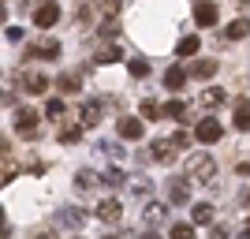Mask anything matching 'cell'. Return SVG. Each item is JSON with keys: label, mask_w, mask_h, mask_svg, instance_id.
Listing matches in <instances>:
<instances>
[{"label": "cell", "mask_w": 250, "mask_h": 239, "mask_svg": "<svg viewBox=\"0 0 250 239\" xmlns=\"http://www.w3.org/2000/svg\"><path fill=\"white\" fill-rule=\"evenodd\" d=\"M120 60V49H116V45H101V49H97V64H116Z\"/></svg>", "instance_id": "4316f807"}, {"label": "cell", "mask_w": 250, "mask_h": 239, "mask_svg": "<svg viewBox=\"0 0 250 239\" xmlns=\"http://www.w3.org/2000/svg\"><path fill=\"white\" fill-rule=\"evenodd\" d=\"M217 19H220L217 4H206V0L194 4V22H198V26H217Z\"/></svg>", "instance_id": "8992f818"}, {"label": "cell", "mask_w": 250, "mask_h": 239, "mask_svg": "<svg viewBox=\"0 0 250 239\" xmlns=\"http://www.w3.org/2000/svg\"><path fill=\"white\" fill-rule=\"evenodd\" d=\"M56 19H60V8H56V4H42V8H34V26L49 30Z\"/></svg>", "instance_id": "ba28073f"}, {"label": "cell", "mask_w": 250, "mask_h": 239, "mask_svg": "<svg viewBox=\"0 0 250 239\" xmlns=\"http://www.w3.org/2000/svg\"><path fill=\"white\" fill-rule=\"evenodd\" d=\"M60 56V42H42L30 49V60H56Z\"/></svg>", "instance_id": "9a60e30c"}, {"label": "cell", "mask_w": 250, "mask_h": 239, "mask_svg": "<svg viewBox=\"0 0 250 239\" xmlns=\"http://www.w3.org/2000/svg\"><path fill=\"white\" fill-rule=\"evenodd\" d=\"M56 86H60V94H79V86H83V79L71 71H63L60 79H56Z\"/></svg>", "instance_id": "d6986e66"}, {"label": "cell", "mask_w": 250, "mask_h": 239, "mask_svg": "<svg viewBox=\"0 0 250 239\" xmlns=\"http://www.w3.org/2000/svg\"><path fill=\"white\" fill-rule=\"evenodd\" d=\"M239 176H250V161H239V168H235Z\"/></svg>", "instance_id": "d590c367"}, {"label": "cell", "mask_w": 250, "mask_h": 239, "mask_svg": "<svg viewBox=\"0 0 250 239\" xmlns=\"http://www.w3.org/2000/svg\"><path fill=\"white\" fill-rule=\"evenodd\" d=\"M75 187H79V191H94L97 187V176L83 168V172H75Z\"/></svg>", "instance_id": "cb8c5ba5"}, {"label": "cell", "mask_w": 250, "mask_h": 239, "mask_svg": "<svg viewBox=\"0 0 250 239\" xmlns=\"http://www.w3.org/2000/svg\"><path fill=\"white\" fill-rule=\"evenodd\" d=\"M83 220H86V213H83L79 206L60 209V224H63V228H75V232H79V228H83Z\"/></svg>", "instance_id": "4fadbf2b"}, {"label": "cell", "mask_w": 250, "mask_h": 239, "mask_svg": "<svg viewBox=\"0 0 250 239\" xmlns=\"http://www.w3.org/2000/svg\"><path fill=\"white\" fill-rule=\"evenodd\" d=\"M190 179H168V202H176V206H187L190 202V187H187Z\"/></svg>", "instance_id": "5b68a950"}, {"label": "cell", "mask_w": 250, "mask_h": 239, "mask_svg": "<svg viewBox=\"0 0 250 239\" xmlns=\"http://www.w3.org/2000/svg\"><path fill=\"white\" fill-rule=\"evenodd\" d=\"M101 239H116V236H101Z\"/></svg>", "instance_id": "ab89813d"}, {"label": "cell", "mask_w": 250, "mask_h": 239, "mask_svg": "<svg viewBox=\"0 0 250 239\" xmlns=\"http://www.w3.org/2000/svg\"><path fill=\"white\" fill-rule=\"evenodd\" d=\"M190 220H194V224H213V206H209V202H198V206L190 209Z\"/></svg>", "instance_id": "7402d4cb"}, {"label": "cell", "mask_w": 250, "mask_h": 239, "mask_svg": "<svg viewBox=\"0 0 250 239\" xmlns=\"http://www.w3.org/2000/svg\"><path fill=\"white\" fill-rule=\"evenodd\" d=\"M127 71L135 75V79H146V75H149V64L142 60V56H131V64H127Z\"/></svg>", "instance_id": "484cf974"}, {"label": "cell", "mask_w": 250, "mask_h": 239, "mask_svg": "<svg viewBox=\"0 0 250 239\" xmlns=\"http://www.w3.org/2000/svg\"><path fill=\"white\" fill-rule=\"evenodd\" d=\"M165 116H172V120H179V124H187V120H190V109L183 101H168L165 105Z\"/></svg>", "instance_id": "ffe728a7"}, {"label": "cell", "mask_w": 250, "mask_h": 239, "mask_svg": "<svg viewBox=\"0 0 250 239\" xmlns=\"http://www.w3.org/2000/svg\"><path fill=\"white\" fill-rule=\"evenodd\" d=\"M217 67H220L217 60H198V64H190V75H194V79H213Z\"/></svg>", "instance_id": "ac0fdd59"}, {"label": "cell", "mask_w": 250, "mask_h": 239, "mask_svg": "<svg viewBox=\"0 0 250 239\" xmlns=\"http://www.w3.org/2000/svg\"><path fill=\"white\" fill-rule=\"evenodd\" d=\"M142 239H161V236H157V232H146V236H142Z\"/></svg>", "instance_id": "74e56055"}, {"label": "cell", "mask_w": 250, "mask_h": 239, "mask_svg": "<svg viewBox=\"0 0 250 239\" xmlns=\"http://www.w3.org/2000/svg\"><path fill=\"white\" fill-rule=\"evenodd\" d=\"M220 101H224V90H217V86H209V90H202V105H206V109H217Z\"/></svg>", "instance_id": "d4e9b609"}, {"label": "cell", "mask_w": 250, "mask_h": 239, "mask_svg": "<svg viewBox=\"0 0 250 239\" xmlns=\"http://www.w3.org/2000/svg\"><path fill=\"white\" fill-rule=\"evenodd\" d=\"M168 239H198V236H194V224H172Z\"/></svg>", "instance_id": "83f0119b"}, {"label": "cell", "mask_w": 250, "mask_h": 239, "mask_svg": "<svg viewBox=\"0 0 250 239\" xmlns=\"http://www.w3.org/2000/svg\"><path fill=\"white\" fill-rule=\"evenodd\" d=\"M187 67H179V64H176V67H168V71H165V86H168V90H183V86H187Z\"/></svg>", "instance_id": "5bb4252c"}, {"label": "cell", "mask_w": 250, "mask_h": 239, "mask_svg": "<svg viewBox=\"0 0 250 239\" xmlns=\"http://www.w3.org/2000/svg\"><path fill=\"white\" fill-rule=\"evenodd\" d=\"M142 217H146L149 228H157V224H165V220H168V206H165V202H149Z\"/></svg>", "instance_id": "7c38bea8"}, {"label": "cell", "mask_w": 250, "mask_h": 239, "mask_svg": "<svg viewBox=\"0 0 250 239\" xmlns=\"http://www.w3.org/2000/svg\"><path fill=\"white\" fill-rule=\"evenodd\" d=\"M243 239H250V220H247V228H243Z\"/></svg>", "instance_id": "f35d334b"}, {"label": "cell", "mask_w": 250, "mask_h": 239, "mask_svg": "<svg viewBox=\"0 0 250 239\" xmlns=\"http://www.w3.org/2000/svg\"><path fill=\"white\" fill-rule=\"evenodd\" d=\"M149 157H153V161H161V165H168V161L176 157V146H172V138H157V142L149 146Z\"/></svg>", "instance_id": "30bf717a"}, {"label": "cell", "mask_w": 250, "mask_h": 239, "mask_svg": "<svg viewBox=\"0 0 250 239\" xmlns=\"http://www.w3.org/2000/svg\"><path fill=\"white\" fill-rule=\"evenodd\" d=\"M63 112H67L63 101H49V105H45V116H49V120H63Z\"/></svg>", "instance_id": "1f68e13d"}, {"label": "cell", "mask_w": 250, "mask_h": 239, "mask_svg": "<svg viewBox=\"0 0 250 239\" xmlns=\"http://www.w3.org/2000/svg\"><path fill=\"white\" fill-rule=\"evenodd\" d=\"M97 153H104L108 161H124V150H120L116 142H101V146H97Z\"/></svg>", "instance_id": "f1b7e54d"}, {"label": "cell", "mask_w": 250, "mask_h": 239, "mask_svg": "<svg viewBox=\"0 0 250 239\" xmlns=\"http://www.w3.org/2000/svg\"><path fill=\"white\" fill-rule=\"evenodd\" d=\"M131 191H135V195H146V191H149V179L146 176H135V179H131Z\"/></svg>", "instance_id": "d6a6232c"}, {"label": "cell", "mask_w": 250, "mask_h": 239, "mask_svg": "<svg viewBox=\"0 0 250 239\" xmlns=\"http://www.w3.org/2000/svg\"><path fill=\"white\" fill-rule=\"evenodd\" d=\"M231 124L239 127V131H250V101H247V97L235 101V116H231Z\"/></svg>", "instance_id": "2e32d148"}, {"label": "cell", "mask_w": 250, "mask_h": 239, "mask_svg": "<svg viewBox=\"0 0 250 239\" xmlns=\"http://www.w3.org/2000/svg\"><path fill=\"white\" fill-rule=\"evenodd\" d=\"M183 168H187V179H190V183H198V187H209L213 176H217V161H213L209 153H190Z\"/></svg>", "instance_id": "6da1fadb"}, {"label": "cell", "mask_w": 250, "mask_h": 239, "mask_svg": "<svg viewBox=\"0 0 250 239\" xmlns=\"http://www.w3.org/2000/svg\"><path fill=\"white\" fill-rule=\"evenodd\" d=\"M22 90H26V94H45V90H49V75L45 71H26L22 75Z\"/></svg>", "instance_id": "52a82bcc"}, {"label": "cell", "mask_w": 250, "mask_h": 239, "mask_svg": "<svg viewBox=\"0 0 250 239\" xmlns=\"http://www.w3.org/2000/svg\"><path fill=\"white\" fill-rule=\"evenodd\" d=\"M101 183H108V187H120V183H124V172H120V168H104Z\"/></svg>", "instance_id": "f546056e"}, {"label": "cell", "mask_w": 250, "mask_h": 239, "mask_svg": "<svg viewBox=\"0 0 250 239\" xmlns=\"http://www.w3.org/2000/svg\"><path fill=\"white\" fill-rule=\"evenodd\" d=\"M138 112H142V120H161V116H165V109H161L153 97H146V101L138 105Z\"/></svg>", "instance_id": "603a6c76"}, {"label": "cell", "mask_w": 250, "mask_h": 239, "mask_svg": "<svg viewBox=\"0 0 250 239\" xmlns=\"http://www.w3.org/2000/svg\"><path fill=\"white\" fill-rule=\"evenodd\" d=\"M97 220H101V224H120V220H124V206H120L116 198H104L101 206H97Z\"/></svg>", "instance_id": "277c9868"}, {"label": "cell", "mask_w": 250, "mask_h": 239, "mask_svg": "<svg viewBox=\"0 0 250 239\" xmlns=\"http://www.w3.org/2000/svg\"><path fill=\"white\" fill-rule=\"evenodd\" d=\"M79 138H83V127H63V131H60V142H63V146L79 142Z\"/></svg>", "instance_id": "4dcf8cb0"}, {"label": "cell", "mask_w": 250, "mask_h": 239, "mask_svg": "<svg viewBox=\"0 0 250 239\" xmlns=\"http://www.w3.org/2000/svg\"><path fill=\"white\" fill-rule=\"evenodd\" d=\"M71 239H79V236H71Z\"/></svg>", "instance_id": "60d3db41"}, {"label": "cell", "mask_w": 250, "mask_h": 239, "mask_svg": "<svg viewBox=\"0 0 250 239\" xmlns=\"http://www.w3.org/2000/svg\"><path fill=\"white\" fill-rule=\"evenodd\" d=\"M101 112H104L101 101H86L83 112H79V124H83V127H97V124H101Z\"/></svg>", "instance_id": "8fae6325"}, {"label": "cell", "mask_w": 250, "mask_h": 239, "mask_svg": "<svg viewBox=\"0 0 250 239\" xmlns=\"http://www.w3.org/2000/svg\"><path fill=\"white\" fill-rule=\"evenodd\" d=\"M142 131H146V127H142V120H135V116H124V120H120V138H127V142H138Z\"/></svg>", "instance_id": "9c48e42d"}, {"label": "cell", "mask_w": 250, "mask_h": 239, "mask_svg": "<svg viewBox=\"0 0 250 239\" xmlns=\"http://www.w3.org/2000/svg\"><path fill=\"white\" fill-rule=\"evenodd\" d=\"M34 239H52V232H38V236H34Z\"/></svg>", "instance_id": "8d00e7d4"}, {"label": "cell", "mask_w": 250, "mask_h": 239, "mask_svg": "<svg viewBox=\"0 0 250 239\" xmlns=\"http://www.w3.org/2000/svg\"><path fill=\"white\" fill-rule=\"evenodd\" d=\"M247 34H250V19H235V22L224 26V38H228V42H243Z\"/></svg>", "instance_id": "e0dca14e"}, {"label": "cell", "mask_w": 250, "mask_h": 239, "mask_svg": "<svg viewBox=\"0 0 250 239\" xmlns=\"http://www.w3.org/2000/svg\"><path fill=\"white\" fill-rule=\"evenodd\" d=\"M42 116L34 112V109H19V112H15V131H19L22 138H38L42 135Z\"/></svg>", "instance_id": "7a4b0ae2"}, {"label": "cell", "mask_w": 250, "mask_h": 239, "mask_svg": "<svg viewBox=\"0 0 250 239\" xmlns=\"http://www.w3.org/2000/svg\"><path fill=\"white\" fill-rule=\"evenodd\" d=\"M198 34H187V38H179V42H176V52H179V56H194V52H198Z\"/></svg>", "instance_id": "44dd1931"}, {"label": "cell", "mask_w": 250, "mask_h": 239, "mask_svg": "<svg viewBox=\"0 0 250 239\" xmlns=\"http://www.w3.org/2000/svg\"><path fill=\"white\" fill-rule=\"evenodd\" d=\"M194 138H198V142H206V146L220 142V138H224V127H220V120H213V116L198 120V127H194Z\"/></svg>", "instance_id": "3957f363"}, {"label": "cell", "mask_w": 250, "mask_h": 239, "mask_svg": "<svg viewBox=\"0 0 250 239\" xmlns=\"http://www.w3.org/2000/svg\"><path fill=\"white\" fill-rule=\"evenodd\" d=\"M4 38L15 45V42H22V30H19V26H8V30H4Z\"/></svg>", "instance_id": "e575fe53"}, {"label": "cell", "mask_w": 250, "mask_h": 239, "mask_svg": "<svg viewBox=\"0 0 250 239\" xmlns=\"http://www.w3.org/2000/svg\"><path fill=\"white\" fill-rule=\"evenodd\" d=\"M172 146H176V150H187V146H190V135H187V131H176V135H172Z\"/></svg>", "instance_id": "836d02e7"}]
</instances>
